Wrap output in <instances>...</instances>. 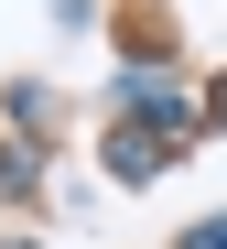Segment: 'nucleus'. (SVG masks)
<instances>
[{"instance_id": "1", "label": "nucleus", "mask_w": 227, "mask_h": 249, "mask_svg": "<svg viewBox=\"0 0 227 249\" xmlns=\"http://www.w3.org/2000/svg\"><path fill=\"white\" fill-rule=\"evenodd\" d=\"M173 152H184V141H152V130H119V152H108V162H119L130 184H141V174H162Z\"/></svg>"}, {"instance_id": "2", "label": "nucleus", "mask_w": 227, "mask_h": 249, "mask_svg": "<svg viewBox=\"0 0 227 249\" xmlns=\"http://www.w3.org/2000/svg\"><path fill=\"white\" fill-rule=\"evenodd\" d=\"M184 249H227V217H195V238Z\"/></svg>"}]
</instances>
